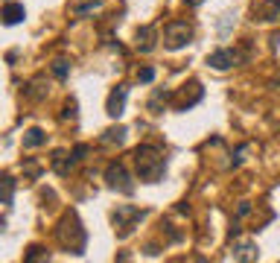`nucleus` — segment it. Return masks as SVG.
I'll return each instance as SVG.
<instances>
[{
	"instance_id": "obj_22",
	"label": "nucleus",
	"mask_w": 280,
	"mask_h": 263,
	"mask_svg": "<svg viewBox=\"0 0 280 263\" xmlns=\"http://www.w3.org/2000/svg\"><path fill=\"white\" fill-rule=\"evenodd\" d=\"M62 117H65V120H73V117H76V103H73V100L65 105V114H62Z\"/></svg>"
},
{
	"instance_id": "obj_20",
	"label": "nucleus",
	"mask_w": 280,
	"mask_h": 263,
	"mask_svg": "<svg viewBox=\"0 0 280 263\" xmlns=\"http://www.w3.org/2000/svg\"><path fill=\"white\" fill-rule=\"evenodd\" d=\"M152 79H155V68H140V70H137V82L149 85Z\"/></svg>"
},
{
	"instance_id": "obj_1",
	"label": "nucleus",
	"mask_w": 280,
	"mask_h": 263,
	"mask_svg": "<svg viewBox=\"0 0 280 263\" xmlns=\"http://www.w3.org/2000/svg\"><path fill=\"white\" fill-rule=\"evenodd\" d=\"M134 164H137V175H140L143 181H149V184H155L166 170L164 152H161L158 146H149V143L134 149Z\"/></svg>"
},
{
	"instance_id": "obj_13",
	"label": "nucleus",
	"mask_w": 280,
	"mask_h": 263,
	"mask_svg": "<svg viewBox=\"0 0 280 263\" xmlns=\"http://www.w3.org/2000/svg\"><path fill=\"white\" fill-rule=\"evenodd\" d=\"M47 143V135L41 132V129H30L27 135H24V146H30V149H35V146H44Z\"/></svg>"
},
{
	"instance_id": "obj_23",
	"label": "nucleus",
	"mask_w": 280,
	"mask_h": 263,
	"mask_svg": "<svg viewBox=\"0 0 280 263\" xmlns=\"http://www.w3.org/2000/svg\"><path fill=\"white\" fill-rule=\"evenodd\" d=\"M85 155H88V146H85V143H79V146L73 149V158L79 161V158H85Z\"/></svg>"
},
{
	"instance_id": "obj_16",
	"label": "nucleus",
	"mask_w": 280,
	"mask_h": 263,
	"mask_svg": "<svg viewBox=\"0 0 280 263\" xmlns=\"http://www.w3.org/2000/svg\"><path fill=\"white\" fill-rule=\"evenodd\" d=\"M123 140H126V129H123V126L102 132V143H123Z\"/></svg>"
},
{
	"instance_id": "obj_8",
	"label": "nucleus",
	"mask_w": 280,
	"mask_h": 263,
	"mask_svg": "<svg viewBox=\"0 0 280 263\" xmlns=\"http://www.w3.org/2000/svg\"><path fill=\"white\" fill-rule=\"evenodd\" d=\"M260 257V248H257V243H251V240H242V243L233 245V260L239 263H251Z\"/></svg>"
},
{
	"instance_id": "obj_5",
	"label": "nucleus",
	"mask_w": 280,
	"mask_h": 263,
	"mask_svg": "<svg viewBox=\"0 0 280 263\" xmlns=\"http://www.w3.org/2000/svg\"><path fill=\"white\" fill-rule=\"evenodd\" d=\"M239 62H242V53H236V50H216L207 56V65L213 70H228L233 65H239Z\"/></svg>"
},
{
	"instance_id": "obj_17",
	"label": "nucleus",
	"mask_w": 280,
	"mask_h": 263,
	"mask_svg": "<svg viewBox=\"0 0 280 263\" xmlns=\"http://www.w3.org/2000/svg\"><path fill=\"white\" fill-rule=\"evenodd\" d=\"M67 73H70V65H67L65 59H56L53 62V76L56 79H67Z\"/></svg>"
},
{
	"instance_id": "obj_24",
	"label": "nucleus",
	"mask_w": 280,
	"mask_h": 263,
	"mask_svg": "<svg viewBox=\"0 0 280 263\" xmlns=\"http://www.w3.org/2000/svg\"><path fill=\"white\" fill-rule=\"evenodd\" d=\"M251 213V205L248 202H239V210H236V216H248Z\"/></svg>"
},
{
	"instance_id": "obj_6",
	"label": "nucleus",
	"mask_w": 280,
	"mask_h": 263,
	"mask_svg": "<svg viewBox=\"0 0 280 263\" xmlns=\"http://www.w3.org/2000/svg\"><path fill=\"white\" fill-rule=\"evenodd\" d=\"M126 100H129V88L126 85H117L111 94H108V105H105V111H108V117H123V108H126Z\"/></svg>"
},
{
	"instance_id": "obj_9",
	"label": "nucleus",
	"mask_w": 280,
	"mask_h": 263,
	"mask_svg": "<svg viewBox=\"0 0 280 263\" xmlns=\"http://www.w3.org/2000/svg\"><path fill=\"white\" fill-rule=\"evenodd\" d=\"M0 18H3L6 27H15V24H21V21L27 18V9H24V3H6Z\"/></svg>"
},
{
	"instance_id": "obj_25",
	"label": "nucleus",
	"mask_w": 280,
	"mask_h": 263,
	"mask_svg": "<svg viewBox=\"0 0 280 263\" xmlns=\"http://www.w3.org/2000/svg\"><path fill=\"white\" fill-rule=\"evenodd\" d=\"M187 3H190V6H198V3H201V0H187Z\"/></svg>"
},
{
	"instance_id": "obj_4",
	"label": "nucleus",
	"mask_w": 280,
	"mask_h": 263,
	"mask_svg": "<svg viewBox=\"0 0 280 263\" xmlns=\"http://www.w3.org/2000/svg\"><path fill=\"white\" fill-rule=\"evenodd\" d=\"M105 181L114 187V190H120V193H129L134 190V184H132V175L126 173V167L120 164V161H114V164H108V170H105Z\"/></svg>"
},
{
	"instance_id": "obj_15",
	"label": "nucleus",
	"mask_w": 280,
	"mask_h": 263,
	"mask_svg": "<svg viewBox=\"0 0 280 263\" xmlns=\"http://www.w3.org/2000/svg\"><path fill=\"white\" fill-rule=\"evenodd\" d=\"M12 193H15V178L3 175V178H0V202L9 205V202H12Z\"/></svg>"
},
{
	"instance_id": "obj_12",
	"label": "nucleus",
	"mask_w": 280,
	"mask_h": 263,
	"mask_svg": "<svg viewBox=\"0 0 280 263\" xmlns=\"http://www.w3.org/2000/svg\"><path fill=\"white\" fill-rule=\"evenodd\" d=\"M73 161H76L73 155H65V152H53V170H56L59 175H67L70 170H73Z\"/></svg>"
},
{
	"instance_id": "obj_7",
	"label": "nucleus",
	"mask_w": 280,
	"mask_h": 263,
	"mask_svg": "<svg viewBox=\"0 0 280 263\" xmlns=\"http://www.w3.org/2000/svg\"><path fill=\"white\" fill-rule=\"evenodd\" d=\"M140 216H143V210H137V208H129V205L117 208V210H114V222H117V228H123L120 234H129V231H132L129 219H140Z\"/></svg>"
},
{
	"instance_id": "obj_2",
	"label": "nucleus",
	"mask_w": 280,
	"mask_h": 263,
	"mask_svg": "<svg viewBox=\"0 0 280 263\" xmlns=\"http://www.w3.org/2000/svg\"><path fill=\"white\" fill-rule=\"evenodd\" d=\"M56 237H59L62 248L73 251V254H82V248H85V228H82V222L76 219V213H67L65 219L59 222Z\"/></svg>"
},
{
	"instance_id": "obj_11",
	"label": "nucleus",
	"mask_w": 280,
	"mask_h": 263,
	"mask_svg": "<svg viewBox=\"0 0 280 263\" xmlns=\"http://www.w3.org/2000/svg\"><path fill=\"white\" fill-rule=\"evenodd\" d=\"M155 27H140L137 30V50L140 53H152L155 50Z\"/></svg>"
},
{
	"instance_id": "obj_14",
	"label": "nucleus",
	"mask_w": 280,
	"mask_h": 263,
	"mask_svg": "<svg viewBox=\"0 0 280 263\" xmlns=\"http://www.w3.org/2000/svg\"><path fill=\"white\" fill-rule=\"evenodd\" d=\"M166 100H169V91H161V88H158V91L152 94V100H149V111H152V114H161V108L166 105Z\"/></svg>"
},
{
	"instance_id": "obj_21",
	"label": "nucleus",
	"mask_w": 280,
	"mask_h": 263,
	"mask_svg": "<svg viewBox=\"0 0 280 263\" xmlns=\"http://www.w3.org/2000/svg\"><path fill=\"white\" fill-rule=\"evenodd\" d=\"M44 257H47V251H44L41 245H33L30 254H27V260H44Z\"/></svg>"
},
{
	"instance_id": "obj_3",
	"label": "nucleus",
	"mask_w": 280,
	"mask_h": 263,
	"mask_svg": "<svg viewBox=\"0 0 280 263\" xmlns=\"http://www.w3.org/2000/svg\"><path fill=\"white\" fill-rule=\"evenodd\" d=\"M193 38V27L187 21H169L164 27V47L166 50H181Z\"/></svg>"
},
{
	"instance_id": "obj_18",
	"label": "nucleus",
	"mask_w": 280,
	"mask_h": 263,
	"mask_svg": "<svg viewBox=\"0 0 280 263\" xmlns=\"http://www.w3.org/2000/svg\"><path fill=\"white\" fill-rule=\"evenodd\" d=\"M97 9H99V0H91V3H82V6H76L73 12L82 18V15H91V12H97Z\"/></svg>"
},
{
	"instance_id": "obj_10",
	"label": "nucleus",
	"mask_w": 280,
	"mask_h": 263,
	"mask_svg": "<svg viewBox=\"0 0 280 263\" xmlns=\"http://www.w3.org/2000/svg\"><path fill=\"white\" fill-rule=\"evenodd\" d=\"M254 12H257L260 21H268V24H271V21H280V0H263Z\"/></svg>"
},
{
	"instance_id": "obj_19",
	"label": "nucleus",
	"mask_w": 280,
	"mask_h": 263,
	"mask_svg": "<svg viewBox=\"0 0 280 263\" xmlns=\"http://www.w3.org/2000/svg\"><path fill=\"white\" fill-rule=\"evenodd\" d=\"M44 94H47V91L41 88V82H33V85L27 88V97H30V100H41Z\"/></svg>"
}]
</instances>
